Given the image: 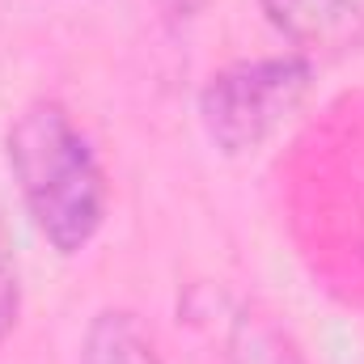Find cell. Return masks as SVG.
Masks as SVG:
<instances>
[{
	"mask_svg": "<svg viewBox=\"0 0 364 364\" xmlns=\"http://www.w3.org/2000/svg\"><path fill=\"white\" fill-rule=\"evenodd\" d=\"M4 149L34 229L47 237L55 255H81L102 233L110 203L106 174L90 136L73 123V114L60 102L38 97L13 119Z\"/></svg>",
	"mask_w": 364,
	"mask_h": 364,
	"instance_id": "cell-1",
	"label": "cell"
},
{
	"mask_svg": "<svg viewBox=\"0 0 364 364\" xmlns=\"http://www.w3.org/2000/svg\"><path fill=\"white\" fill-rule=\"evenodd\" d=\"M314 85L309 55H267L220 68L199 93V123L212 149L225 157H246L263 149L296 114Z\"/></svg>",
	"mask_w": 364,
	"mask_h": 364,
	"instance_id": "cell-2",
	"label": "cell"
},
{
	"mask_svg": "<svg viewBox=\"0 0 364 364\" xmlns=\"http://www.w3.org/2000/svg\"><path fill=\"white\" fill-rule=\"evenodd\" d=\"M267 21L296 47H348L364 30V0H259Z\"/></svg>",
	"mask_w": 364,
	"mask_h": 364,
	"instance_id": "cell-3",
	"label": "cell"
},
{
	"mask_svg": "<svg viewBox=\"0 0 364 364\" xmlns=\"http://www.w3.org/2000/svg\"><path fill=\"white\" fill-rule=\"evenodd\" d=\"M81 364H166L153 331L132 309H97L85 326Z\"/></svg>",
	"mask_w": 364,
	"mask_h": 364,
	"instance_id": "cell-4",
	"label": "cell"
},
{
	"mask_svg": "<svg viewBox=\"0 0 364 364\" xmlns=\"http://www.w3.org/2000/svg\"><path fill=\"white\" fill-rule=\"evenodd\" d=\"M229 364H305L301 348L288 339V331H279L272 314L246 305L233 326H229V352H225Z\"/></svg>",
	"mask_w": 364,
	"mask_h": 364,
	"instance_id": "cell-5",
	"label": "cell"
},
{
	"mask_svg": "<svg viewBox=\"0 0 364 364\" xmlns=\"http://www.w3.org/2000/svg\"><path fill=\"white\" fill-rule=\"evenodd\" d=\"M17 314H21V275H17V263H4L0 267V343L13 335Z\"/></svg>",
	"mask_w": 364,
	"mask_h": 364,
	"instance_id": "cell-6",
	"label": "cell"
},
{
	"mask_svg": "<svg viewBox=\"0 0 364 364\" xmlns=\"http://www.w3.org/2000/svg\"><path fill=\"white\" fill-rule=\"evenodd\" d=\"M203 4H208V0H161V9H166L170 17H195Z\"/></svg>",
	"mask_w": 364,
	"mask_h": 364,
	"instance_id": "cell-7",
	"label": "cell"
},
{
	"mask_svg": "<svg viewBox=\"0 0 364 364\" xmlns=\"http://www.w3.org/2000/svg\"><path fill=\"white\" fill-rule=\"evenodd\" d=\"M4 263H13V237H9V225H4V216H0V267Z\"/></svg>",
	"mask_w": 364,
	"mask_h": 364,
	"instance_id": "cell-8",
	"label": "cell"
}]
</instances>
